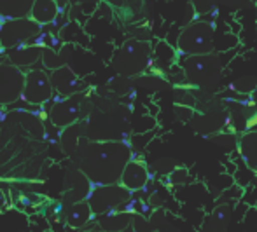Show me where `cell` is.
Instances as JSON below:
<instances>
[{"label": "cell", "instance_id": "24", "mask_svg": "<svg viewBox=\"0 0 257 232\" xmlns=\"http://www.w3.org/2000/svg\"><path fill=\"white\" fill-rule=\"evenodd\" d=\"M6 143H7V140H6V136H4V131L0 129V154H4V147H6Z\"/></svg>", "mask_w": 257, "mask_h": 232}, {"label": "cell", "instance_id": "11", "mask_svg": "<svg viewBox=\"0 0 257 232\" xmlns=\"http://www.w3.org/2000/svg\"><path fill=\"white\" fill-rule=\"evenodd\" d=\"M51 82L54 94H60V96H74V94H81L86 89V82L81 77H77V74L68 65L53 70Z\"/></svg>", "mask_w": 257, "mask_h": 232}, {"label": "cell", "instance_id": "26", "mask_svg": "<svg viewBox=\"0 0 257 232\" xmlns=\"http://www.w3.org/2000/svg\"><path fill=\"white\" fill-rule=\"evenodd\" d=\"M250 98H252V103H257V89L250 94Z\"/></svg>", "mask_w": 257, "mask_h": 232}, {"label": "cell", "instance_id": "21", "mask_svg": "<svg viewBox=\"0 0 257 232\" xmlns=\"http://www.w3.org/2000/svg\"><path fill=\"white\" fill-rule=\"evenodd\" d=\"M231 88H233L236 93H240V94H252L257 89V77L247 75V77L236 79Z\"/></svg>", "mask_w": 257, "mask_h": 232}, {"label": "cell", "instance_id": "6", "mask_svg": "<svg viewBox=\"0 0 257 232\" xmlns=\"http://www.w3.org/2000/svg\"><path fill=\"white\" fill-rule=\"evenodd\" d=\"M133 197V192L128 190L121 183H110V185H95L88 197V202L91 206L93 213L96 216L105 215L119 209L122 204Z\"/></svg>", "mask_w": 257, "mask_h": 232}, {"label": "cell", "instance_id": "23", "mask_svg": "<svg viewBox=\"0 0 257 232\" xmlns=\"http://www.w3.org/2000/svg\"><path fill=\"white\" fill-rule=\"evenodd\" d=\"M170 180H172L175 185H180V183H186L187 180V171L184 168H175L172 173H170Z\"/></svg>", "mask_w": 257, "mask_h": 232}, {"label": "cell", "instance_id": "18", "mask_svg": "<svg viewBox=\"0 0 257 232\" xmlns=\"http://www.w3.org/2000/svg\"><path fill=\"white\" fill-rule=\"evenodd\" d=\"M61 9L58 0H35L34 7H32L30 18L37 23H41L42 27L46 25L56 23V20L60 18Z\"/></svg>", "mask_w": 257, "mask_h": 232}, {"label": "cell", "instance_id": "22", "mask_svg": "<svg viewBox=\"0 0 257 232\" xmlns=\"http://www.w3.org/2000/svg\"><path fill=\"white\" fill-rule=\"evenodd\" d=\"M241 223H243L245 232H257V208L255 206H250V208L245 211Z\"/></svg>", "mask_w": 257, "mask_h": 232}, {"label": "cell", "instance_id": "10", "mask_svg": "<svg viewBox=\"0 0 257 232\" xmlns=\"http://www.w3.org/2000/svg\"><path fill=\"white\" fill-rule=\"evenodd\" d=\"M93 183L77 166H72V169L67 171L65 176V192H63V201L68 204H74L79 201H86L93 190Z\"/></svg>", "mask_w": 257, "mask_h": 232}, {"label": "cell", "instance_id": "14", "mask_svg": "<svg viewBox=\"0 0 257 232\" xmlns=\"http://www.w3.org/2000/svg\"><path fill=\"white\" fill-rule=\"evenodd\" d=\"M133 213L124 211V209H115V211L105 213L96 218L98 227L105 232H124L130 229L133 223Z\"/></svg>", "mask_w": 257, "mask_h": 232}, {"label": "cell", "instance_id": "7", "mask_svg": "<svg viewBox=\"0 0 257 232\" xmlns=\"http://www.w3.org/2000/svg\"><path fill=\"white\" fill-rule=\"evenodd\" d=\"M25 89L23 98L27 103L35 105V107H44L46 103L53 100L54 88L51 82V75L46 72V68H32L25 72Z\"/></svg>", "mask_w": 257, "mask_h": 232}, {"label": "cell", "instance_id": "16", "mask_svg": "<svg viewBox=\"0 0 257 232\" xmlns=\"http://www.w3.org/2000/svg\"><path fill=\"white\" fill-rule=\"evenodd\" d=\"M233 216V206L224 202L213 208V211L205 218L203 225H201V232H224L227 229Z\"/></svg>", "mask_w": 257, "mask_h": 232}, {"label": "cell", "instance_id": "4", "mask_svg": "<svg viewBox=\"0 0 257 232\" xmlns=\"http://www.w3.org/2000/svg\"><path fill=\"white\" fill-rule=\"evenodd\" d=\"M213 25L208 21H194L180 32L177 49L184 56L213 53Z\"/></svg>", "mask_w": 257, "mask_h": 232}, {"label": "cell", "instance_id": "19", "mask_svg": "<svg viewBox=\"0 0 257 232\" xmlns=\"http://www.w3.org/2000/svg\"><path fill=\"white\" fill-rule=\"evenodd\" d=\"M35 0H0V16L4 20L30 18Z\"/></svg>", "mask_w": 257, "mask_h": 232}, {"label": "cell", "instance_id": "27", "mask_svg": "<svg viewBox=\"0 0 257 232\" xmlns=\"http://www.w3.org/2000/svg\"><path fill=\"white\" fill-rule=\"evenodd\" d=\"M4 119H6V114L0 112V128H2V124H4Z\"/></svg>", "mask_w": 257, "mask_h": 232}, {"label": "cell", "instance_id": "28", "mask_svg": "<svg viewBox=\"0 0 257 232\" xmlns=\"http://www.w3.org/2000/svg\"><path fill=\"white\" fill-rule=\"evenodd\" d=\"M6 53V49H4V46H2V42H0V58H2V54Z\"/></svg>", "mask_w": 257, "mask_h": 232}, {"label": "cell", "instance_id": "5", "mask_svg": "<svg viewBox=\"0 0 257 232\" xmlns=\"http://www.w3.org/2000/svg\"><path fill=\"white\" fill-rule=\"evenodd\" d=\"M44 30L41 23L32 18H16V20H4L0 23V42L4 49L11 51L14 47L28 44L32 39L37 37Z\"/></svg>", "mask_w": 257, "mask_h": 232}, {"label": "cell", "instance_id": "3", "mask_svg": "<svg viewBox=\"0 0 257 232\" xmlns=\"http://www.w3.org/2000/svg\"><path fill=\"white\" fill-rule=\"evenodd\" d=\"M153 60V47L149 42L130 39L112 56V68L122 77H137L149 68Z\"/></svg>", "mask_w": 257, "mask_h": 232}, {"label": "cell", "instance_id": "29", "mask_svg": "<svg viewBox=\"0 0 257 232\" xmlns=\"http://www.w3.org/2000/svg\"><path fill=\"white\" fill-rule=\"evenodd\" d=\"M156 232H163V230H156Z\"/></svg>", "mask_w": 257, "mask_h": 232}, {"label": "cell", "instance_id": "15", "mask_svg": "<svg viewBox=\"0 0 257 232\" xmlns=\"http://www.w3.org/2000/svg\"><path fill=\"white\" fill-rule=\"evenodd\" d=\"M95 213H93L91 206H89L88 199L86 201H79L74 204H68L67 213H65V222L72 229H84L93 218H95Z\"/></svg>", "mask_w": 257, "mask_h": 232}, {"label": "cell", "instance_id": "8", "mask_svg": "<svg viewBox=\"0 0 257 232\" xmlns=\"http://www.w3.org/2000/svg\"><path fill=\"white\" fill-rule=\"evenodd\" d=\"M25 70L9 61H0V107H9L23 98Z\"/></svg>", "mask_w": 257, "mask_h": 232}, {"label": "cell", "instance_id": "13", "mask_svg": "<svg viewBox=\"0 0 257 232\" xmlns=\"http://www.w3.org/2000/svg\"><path fill=\"white\" fill-rule=\"evenodd\" d=\"M44 56V47L35 46V44H23L20 47H14L11 51H6V60L9 63L16 65L18 68H30L34 65H37L39 61H42Z\"/></svg>", "mask_w": 257, "mask_h": 232}, {"label": "cell", "instance_id": "25", "mask_svg": "<svg viewBox=\"0 0 257 232\" xmlns=\"http://www.w3.org/2000/svg\"><path fill=\"white\" fill-rule=\"evenodd\" d=\"M81 232H105L98 227V229H81Z\"/></svg>", "mask_w": 257, "mask_h": 232}, {"label": "cell", "instance_id": "20", "mask_svg": "<svg viewBox=\"0 0 257 232\" xmlns=\"http://www.w3.org/2000/svg\"><path fill=\"white\" fill-rule=\"evenodd\" d=\"M81 124L79 122H75V124L68 126V128L63 129V133H61L60 136V143H61V148H63V152L67 155H74V152L77 150L79 143L82 141L81 138Z\"/></svg>", "mask_w": 257, "mask_h": 232}, {"label": "cell", "instance_id": "12", "mask_svg": "<svg viewBox=\"0 0 257 232\" xmlns=\"http://www.w3.org/2000/svg\"><path fill=\"white\" fill-rule=\"evenodd\" d=\"M149 182H151V173H149V168L146 166V162H144L142 159L133 157L132 161L126 164L119 183L124 185L128 190L139 192L149 185Z\"/></svg>", "mask_w": 257, "mask_h": 232}, {"label": "cell", "instance_id": "1", "mask_svg": "<svg viewBox=\"0 0 257 232\" xmlns=\"http://www.w3.org/2000/svg\"><path fill=\"white\" fill-rule=\"evenodd\" d=\"M132 159V147L119 140H82L72 155L74 166L91 180L93 185L119 183Z\"/></svg>", "mask_w": 257, "mask_h": 232}, {"label": "cell", "instance_id": "2", "mask_svg": "<svg viewBox=\"0 0 257 232\" xmlns=\"http://www.w3.org/2000/svg\"><path fill=\"white\" fill-rule=\"evenodd\" d=\"M180 67L189 86L203 91H215L222 81V61L213 51L208 54L186 56L180 61Z\"/></svg>", "mask_w": 257, "mask_h": 232}, {"label": "cell", "instance_id": "17", "mask_svg": "<svg viewBox=\"0 0 257 232\" xmlns=\"http://www.w3.org/2000/svg\"><path fill=\"white\" fill-rule=\"evenodd\" d=\"M238 154L243 159L245 166L257 176V129L247 131L238 138Z\"/></svg>", "mask_w": 257, "mask_h": 232}, {"label": "cell", "instance_id": "9", "mask_svg": "<svg viewBox=\"0 0 257 232\" xmlns=\"http://www.w3.org/2000/svg\"><path fill=\"white\" fill-rule=\"evenodd\" d=\"M46 114L54 128L65 129L75 124L81 117V94H74V96L54 94Z\"/></svg>", "mask_w": 257, "mask_h": 232}]
</instances>
